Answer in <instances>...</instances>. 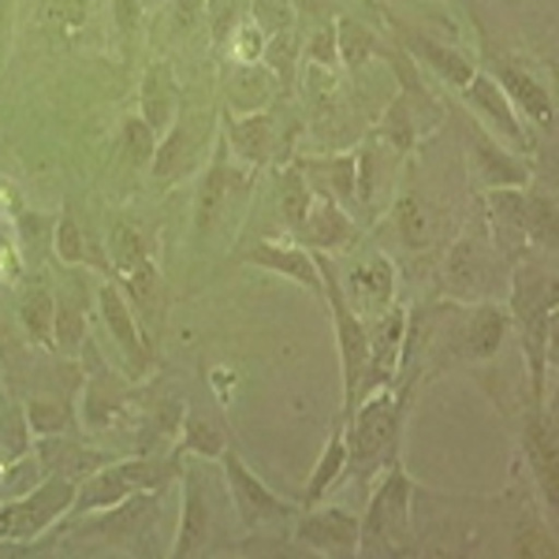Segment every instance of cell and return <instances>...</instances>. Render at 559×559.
<instances>
[{
	"mask_svg": "<svg viewBox=\"0 0 559 559\" xmlns=\"http://www.w3.org/2000/svg\"><path fill=\"white\" fill-rule=\"evenodd\" d=\"M485 202H489V221H492L496 239L508 242L511 250L530 247L526 228H522V205H526L522 187H489V191H485Z\"/></svg>",
	"mask_w": 559,
	"mask_h": 559,
	"instance_id": "cell-24",
	"label": "cell"
},
{
	"mask_svg": "<svg viewBox=\"0 0 559 559\" xmlns=\"http://www.w3.org/2000/svg\"><path fill=\"white\" fill-rule=\"evenodd\" d=\"M142 20H146V4H142V0H112V23H116V34L123 38V45H131L139 38Z\"/></svg>",
	"mask_w": 559,
	"mask_h": 559,
	"instance_id": "cell-49",
	"label": "cell"
},
{
	"mask_svg": "<svg viewBox=\"0 0 559 559\" xmlns=\"http://www.w3.org/2000/svg\"><path fill=\"white\" fill-rule=\"evenodd\" d=\"M157 139H160V134L153 131L142 116H128V120H123V128H120L123 157H128L134 168H150L153 153H157Z\"/></svg>",
	"mask_w": 559,
	"mask_h": 559,
	"instance_id": "cell-42",
	"label": "cell"
},
{
	"mask_svg": "<svg viewBox=\"0 0 559 559\" xmlns=\"http://www.w3.org/2000/svg\"><path fill=\"white\" fill-rule=\"evenodd\" d=\"M336 23H324L310 34V41L302 45V64L318 68H336Z\"/></svg>",
	"mask_w": 559,
	"mask_h": 559,
	"instance_id": "cell-47",
	"label": "cell"
},
{
	"mask_svg": "<svg viewBox=\"0 0 559 559\" xmlns=\"http://www.w3.org/2000/svg\"><path fill=\"white\" fill-rule=\"evenodd\" d=\"M205 142H210V134H198L191 128V120H179L176 116L173 128L157 139V153H153V160H150L153 179L173 183V179L187 176L194 168V160H198V153H202Z\"/></svg>",
	"mask_w": 559,
	"mask_h": 559,
	"instance_id": "cell-19",
	"label": "cell"
},
{
	"mask_svg": "<svg viewBox=\"0 0 559 559\" xmlns=\"http://www.w3.org/2000/svg\"><path fill=\"white\" fill-rule=\"evenodd\" d=\"M459 90H463L466 105H471L474 112L485 120V128L500 134L503 142H511L515 150H526V131H522L519 108L511 105V97L503 94L500 83H496L492 75H485V71H474V75L466 79V83L459 86Z\"/></svg>",
	"mask_w": 559,
	"mask_h": 559,
	"instance_id": "cell-12",
	"label": "cell"
},
{
	"mask_svg": "<svg viewBox=\"0 0 559 559\" xmlns=\"http://www.w3.org/2000/svg\"><path fill=\"white\" fill-rule=\"evenodd\" d=\"M239 261H242V265H254V269H269V273L292 280V284H299V287H306V292H313V295H324L318 258H313V250H306V247L261 239L250 250H242Z\"/></svg>",
	"mask_w": 559,
	"mask_h": 559,
	"instance_id": "cell-14",
	"label": "cell"
},
{
	"mask_svg": "<svg viewBox=\"0 0 559 559\" xmlns=\"http://www.w3.org/2000/svg\"><path fill=\"white\" fill-rule=\"evenodd\" d=\"M515 552L522 559H556L559 556V545H556V537L548 534L545 526H540V522H530V526L519 530Z\"/></svg>",
	"mask_w": 559,
	"mask_h": 559,
	"instance_id": "cell-46",
	"label": "cell"
},
{
	"mask_svg": "<svg viewBox=\"0 0 559 559\" xmlns=\"http://www.w3.org/2000/svg\"><path fill=\"white\" fill-rule=\"evenodd\" d=\"M179 474H183V511H179L176 540H173V548H168V556L191 559V556H202L205 545H210L213 508H210V496H205V485L194 466L179 463Z\"/></svg>",
	"mask_w": 559,
	"mask_h": 559,
	"instance_id": "cell-11",
	"label": "cell"
},
{
	"mask_svg": "<svg viewBox=\"0 0 559 559\" xmlns=\"http://www.w3.org/2000/svg\"><path fill=\"white\" fill-rule=\"evenodd\" d=\"M556 202L548 194H530L526 205H522V228H526V242L530 247H556Z\"/></svg>",
	"mask_w": 559,
	"mask_h": 559,
	"instance_id": "cell-35",
	"label": "cell"
},
{
	"mask_svg": "<svg viewBox=\"0 0 559 559\" xmlns=\"http://www.w3.org/2000/svg\"><path fill=\"white\" fill-rule=\"evenodd\" d=\"M302 38H299V26L292 31H280L273 38H265V49H261V64L276 75L280 83V94H295L299 86V68H302Z\"/></svg>",
	"mask_w": 559,
	"mask_h": 559,
	"instance_id": "cell-25",
	"label": "cell"
},
{
	"mask_svg": "<svg viewBox=\"0 0 559 559\" xmlns=\"http://www.w3.org/2000/svg\"><path fill=\"white\" fill-rule=\"evenodd\" d=\"M38 463L45 474L52 477H68V481H83L97 471V466H105L108 459L90 452V448H79L75 440H68L64 432H57V437H38Z\"/></svg>",
	"mask_w": 559,
	"mask_h": 559,
	"instance_id": "cell-22",
	"label": "cell"
},
{
	"mask_svg": "<svg viewBox=\"0 0 559 559\" xmlns=\"http://www.w3.org/2000/svg\"><path fill=\"white\" fill-rule=\"evenodd\" d=\"M310 205H313V187H310V179H306L302 168L292 160V165H284L276 173V210H280V216H284L287 228L295 231L306 221Z\"/></svg>",
	"mask_w": 559,
	"mask_h": 559,
	"instance_id": "cell-27",
	"label": "cell"
},
{
	"mask_svg": "<svg viewBox=\"0 0 559 559\" xmlns=\"http://www.w3.org/2000/svg\"><path fill=\"white\" fill-rule=\"evenodd\" d=\"M276 97H280V83L261 60H254V64H236L231 75L224 79V112L231 116L265 112V108H273Z\"/></svg>",
	"mask_w": 559,
	"mask_h": 559,
	"instance_id": "cell-18",
	"label": "cell"
},
{
	"mask_svg": "<svg viewBox=\"0 0 559 559\" xmlns=\"http://www.w3.org/2000/svg\"><path fill=\"white\" fill-rule=\"evenodd\" d=\"M108 258H112L116 273L120 276H131L134 269L150 265V247L146 239H142V231L134 228L131 221H116L112 228H108ZM116 276V280H120Z\"/></svg>",
	"mask_w": 559,
	"mask_h": 559,
	"instance_id": "cell-31",
	"label": "cell"
},
{
	"mask_svg": "<svg viewBox=\"0 0 559 559\" xmlns=\"http://www.w3.org/2000/svg\"><path fill=\"white\" fill-rule=\"evenodd\" d=\"M97 313H102L108 336L112 344L120 347L123 362H128V373L131 377H142L150 373L153 366V350L146 344V329H139V318H134V306L131 299L123 295V287L116 280H105L97 287Z\"/></svg>",
	"mask_w": 559,
	"mask_h": 559,
	"instance_id": "cell-9",
	"label": "cell"
},
{
	"mask_svg": "<svg viewBox=\"0 0 559 559\" xmlns=\"http://www.w3.org/2000/svg\"><path fill=\"white\" fill-rule=\"evenodd\" d=\"M511 313L522 329V344L530 355V377L540 407V384H545V355L556 336V284L534 261H519L511 273Z\"/></svg>",
	"mask_w": 559,
	"mask_h": 559,
	"instance_id": "cell-1",
	"label": "cell"
},
{
	"mask_svg": "<svg viewBox=\"0 0 559 559\" xmlns=\"http://www.w3.org/2000/svg\"><path fill=\"white\" fill-rule=\"evenodd\" d=\"M52 247H57V258L64 261V265H83V261H86V231H83V224L75 221V213H71V210L60 213Z\"/></svg>",
	"mask_w": 559,
	"mask_h": 559,
	"instance_id": "cell-45",
	"label": "cell"
},
{
	"mask_svg": "<svg viewBox=\"0 0 559 559\" xmlns=\"http://www.w3.org/2000/svg\"><path fill=\"white\" fill-rule=\"evenodd\" d=\"M250 0H205V23H210V41L213 49H224L231 41V34L247 23Z\"/></svg>",
	"mask_w": 559,
	"mask_h": 559,
	"instance_id": "cell-37",
	"label": "cell"
},
{
	"mask_svg": "<svg viewBox=\"0 0 559 559\" xmlns=\"http://www.w3.org/2000/svg\"><path fill=\"white\" fill-rule=\"evenodd\" d=\"M4 471H8V459L0 455V485H4Z\"/></svg>",
	"mask_w": 559,
	"mask_h": 559,
	"instance_id": "cell-53",
	"label": "cell"
},
{
	"mask_svg": "<svg viewBox=\"0 0 559 559\" xmlns=\"http://www.w3.org/2000/svg\"><path fill=\"white\" fill-rule=\"evenodd\" d=\"M395 426H400V395L392 384L369 388V400L344 421L347 440V463L373 466L388 455V444L395 440Z\"/></svg>",
	"mask_w": 559,
	"mask_h": 559,
	"instance_id": "cell-7",
	"label": "cell"
},
{
	"mask_svg": "<svg viewBox=\"0 0 559 559\" xmlns=\"http://www.w3.org/2000/svg\"><path fill=\"white\" fill-rule=\"evenodd\" d=\"M369 336V369H366V388L392 384V373L403 358V344H407V310L403 306H388L377 313L373 329L366 324Z\"/></svg>",
	"mask_w": 559,
	"mask_h": 559,
	"instance_id": "cell-13",
	"label": "cell"
},
{
	"mask_svg": "<svg viewBox=\"0 0 559 559\" xmlns=\"http://www.w3.org/2000/svg\"><path fill=\"white\" fill-rule=\"evenodd\" d=\"M373 45L377 41H373V31H369V26L350 20V15L336 20V57L344 60L350 71H358L369 57H373Z\"/></svg>",
	"mask_w": 559,
	"mask_h": 559,
	"instance_id": "cell-39",
	"label": "cell"
},
{
	"mask_svg": "<svg viewBox=\"0 0 559 559\" xmlns=\"http://www.w3.org/2000/svg\"><path fill=\"white\" fill-rule=\"evenodd\" d=\"M176 105H179V86H176L173 64L153 60V64L142 71V83H139V116L157 134H165L176 123Z\"/></svg>",
	"mask_w": 559,
	"mask_h": 559,
	"instance_id": "cell-20",
	"label": "cell"
},
{
	"mask_svg": "<svg viewBox=\"0 0 559 559\" xmlns=\"http://www.w3.org/2000/svg\"><path fill=\"white\" fill-rule=\"evenodd\" d=\"M231 45H236V64H254V60H261V49H265V34L247 15V23L231 34Z\"/></svg>",
	"mask_w": 559,
	"mask_h": 559,
	"instance_id": "cell-50",
	"label": "cell"
},
{
	"mask_svg": "<svg viewBox=\"0 0 559 559\" xmlns=\"http://www.w3.org/2000/svg\"><path fill=\"white\" fill-rule=\"evenodd\" d=\"M403 45H407V49L418 60H426L429 68H437L452 86H463L466 79H471L474 71H477L471 60L463 57V52L448 49V45H437V41H429V38H414V34H403Z\"/></svg>",
	"mask_w": 559,
	"mask_h": 559,
	"instance_id": "cell-30",
	"label": "cell"
},
{
	"mask_svg": "<svg viewBox=\"0 0 559 559\" xmlns=\"http://www.w3.org/2000/svg\"><path fill=\"white\" fill-rule=\"evenodd\" d=\"M168 20L176 34H191L198 20H205V0H168Z\"/></svg>",
	"mask_w": 559,
	"mask_h": 559,
	"instance_id": "cell-51",
	"label": "cell"
},
{
	"mask_svg": "<svg viewBox=\"0 0 559 559\" xmlns=\"http://www.w3.org/2000/svg\"><path fill=\"white\" fill-rule=\"evenodd\" d=\"M318 258V269H321V284H324V299L332 306V324H336V347H340V369H344V418L347 421L350 414L358 407V392L366 384V369H369V336H366V318L350 306L344 284L336 276V265L313 250Z\"/></svg>",
	"mask_w": 559,
	"mask_h": 559,
	"instance_id": "cell-3",
	"label": "cell"
},
{
	"mask_svg": "<svg viewBox=\"0 0 559 559\" xmlns=\"http://www.w3.org/2000/svg\"><path fill=\"white\" fill-rule=\"evenodd\" d=\"M411 537V481L403 474V463H392V471L373 492L358 530V552H407Z\"/></svg>",
	"mask_w": 559,
	"mask_h": 559,
	"instance_id": "cell-5",
	"label": "cell"
},
{
	"mask_svg": "<svg viewBox=\"0 0 559 559\" xmlns=\"http://www.w3.org/2000/svg\"><path fill=\"white\" fill-rule=\"evenodd\" d=\"M384 131H388V142H392V146L400 150V153L411 150V142H414V120H411V112H407V97H395V102L388 105Z\"/></svg>",
	"mask_w": 559,
	"mask_h": 559,
	"instance_id": "cell-48",
	"label": "cell"
},
{
	"mask_svg": "<svg viewBox=\"0 0 559 559\" xmlns=\"http://www.w3.org/2000/svg\"><path fill=\"white\" fill-rule=\"evenodd\" d=\"M526 455L530 463H534V474L540 481V489H545V500L548 508L559 511V448H556V429L552 421L540 414H530L526 421Z\"/></svg>",
	"mask_w": 559,
	"mask_h": 559,
	"instance_id": "cell-21",
	"label": "cell"
},
{
	"mask_svg": "<svg viewBox=\"0 0 559 559\" xmlns=\"http://www.w3.org/2000/svg\"><path fill=\"white\" fill-rule=\"evenodd\" d=\"M79 481L45 474L31 492L0 503V545H31L75 508Z\"/></svg>",
	"mask_w": 559,
	"mask_h": 559,
	"instance_id": "cell-4",
	"label": "cell"
},
{
	"mask_svg": "<svg viewBox=\"0 0 559 559\" xmlns=\"http://www.w3.org/2000/svg\"><path fill=\"white\" fill-rule=\"evenodd\" d=\"M395 224H400V236L407 247H426L432 239V216L421 194H403L395 202Z\"/></svg>",
	"mask_w": 559,
	"mask_h": 559,
	"instance_id": "cell-38",
	"label": "cell"
},
{
	"mask_svg": "<svg viewBox=\"0 0 559 559\" xmlns=\"http://www.w3.org/2000/svg\"><path fill=\"white\" fill-rule=\"evenodd\" d=\"M295 236H299V247L306 250H344L350 242L358 239V228L355 221H350V213L344 205L336 202V198L329 194H313V205L310 213H306V221L295 228Z\"/></svg>",
	"mask_w": 559,
	"mask_h": 559,
	"instance_id": "cell-15",
	"label": "cell"
},
{
	"mask_svg": "<svg viewBox=\"0 0 559 559\" xmlns=\"http://www.w3.org/2000/svg\"><path fill=\"white\" fill-rule=\"evenodd\" d=\"M224 142L236 153L247 168H265L276 153V120L273 112H250V116H231L224 112Z\"/></svg>",
	"mask_w": 559,
	"mask_h": 559,
	"instance_id": "cell-17",
	"label": "cell"
},
{
	"mask_svg": "<svg viewBox=\"0 0 559 559\" xmlns=\"http://www.w3.org/2000/svg\"><path fill=\"white\" fill-rule=\"evenodd\" d=\"M68 418H71V407L60 400H52V395H34L31 403H26V429L34 432V437H57V432L68 429Z\"/></svg>",
	"mask_w": 559,
	"mask_h": 559,
	"instance_id": "cell-41",
	"label": "cell"
},
{
	"mask_svg": "<svg viewBox=\"0 0 559 559\" xmlns=\"http://www.w3.org/2000/svg\"><path fill=\"white\" fill-rule=\"evenodd\" d=\"M250 23H254L265 38H273L280 31L299 26V4H295V0H250Z\"/></svg>",
	"mask_w": 559,
	"mask_h": 559,
	"instance_id": "cell-43",
	"label": "cell"
},
{
	"mask_svg": "<svg viewBox=\"0 0 559 559\" xmlns=\"http://www.w3.org/2000/svg\"><path fill=\"white\" fill-rule=\"evenodd\" d=\"M503 336H508V313L500 306L485 302L474 310L471 329H466V347H471L474 358H492L500 350Z\"/></svg>",
	"mask_w": 559,
	"mask_h": 559,
	"instance_id": "cell-32",
	"label": "cell"
},
{
	"mask_svg": "<svg viewBox=\"0 0 559 559\" xmlns=\"http://www.w3.org/2000/svg\"><path fill=\"white\" fill-rule=\"evenodd\" d=\"M221 471H224V485H228V492H231V503H236V511H239V522L247 530L292 515V503H284L276 492H269V485L250 471L247 459L239 455V448H231V444L224 448Z\"/></svg>",
	"mask_w": 559,
	"mask_h": 559,
	"instance_id": "cell-8",
	"label": "cell"
},
{
	"mask_svg": "<svg viewBox=\"0 0 559 559\" xmlns=\"http://www.w3.org/2000/svg\"><path fill=\"white\" fill-rule=\"evenodd\" d=\"M477 173L489 187H526L530 183V165H519L515 157H511L508 150L492 146L489 139H485V131L477 134Z\"/></svg>",
	"mask_w": 559,
	"mask_h": 559,
	"instance_id": "cell-29",
	"label": "cell"
},
{
	"mask_svg": "<svg viewBox=\"0 0 559 559\" xmlns=\"http://www.w3.org/2000/svg\"><path fill=\"white\" fill-rule=\"evenodd\" d=\"M160 519V489L150 492H134L128 500L112 503V508L97 511L94 530L112 545H128V540L146 537Z\"/></svg>",
	"mask_w": 559,
	"mask_h": 559,
	"instance_id": "cell-16",
	"label": "cell"
},
{
	"mask_svg": "<svg viewBox=\"0 0 559 559\" xmlns=\"http://www.w3.org/2000/svg\"><path fill=\"white\" fill-rule=\"evenodd\" d=\"M496 83L511 97V105H519L530 120L540 123L545 131H552V120H556L552 97H548V90L540 86L534 75H526V71H519V68H500L496 71Z\"/></svg>",
	"mask_w": 559,
	"mask_h": 559,
	"instance_id": "cell-23",
	"label": "cell"
},
{
	"mask_svg": "<svg viewBox=\"0 0 559 559\" xmlns=\"http://www.w3.org/2000/svg\"><path fill=\"white\" fill-rule=\"evenodd\" d=\"M12 26H15V0H0V68H4L8 45H12Z\"/></svg>",
	"mask_w": 559,
	"mask_h": 559,
	"instance_id": "cell-52",
	"label": "cell"
},
{
	"mask_svg": "<svg viewBox=\"0 0 559 559\" xmlns=\"http://www.w3.org/2000/svg\"><path fill=\"white\" fill-rule=\"evenodd\" d=\"M448 284H452V292L459 295H474L477 292V276H481V269H477V247L471 239H459L452 247V254H448Z\"/></svg>",
	"mask_w": 559,
	"mask_h": 559,
	"instance_id": "cell-44",
	"label": "cell"
},
{
	"mask_svg": "<svg viewBox=\"0 0 559 559\" xmlns=\"http://www.w3.org/2000/svg\"><path fill=\"white\" fill-rule=\"evenodd\" d=\"M20 318H23V329L31 332V336L38 340L41 347H52V318H57V295H52L49 287L41 284V280L23 292Z\"/></svg>",
	"mask_w": 559,
	"mask_h": 559,
	"instance_id": "cell-33",
	"label": "cell"
},
{
	"mask_svg": "<svg viewBox=\"0 0 559 559\" xmlns=\"http://www.w3.org/2000/svg\"><path fill=\"white\" fill-rule=\"evenodd\" d=\"M94 15V0H38V20L45 31L79 34Z\"/></svg>",
	"mask_w": 559,
	"mask_h": 559,
	"instance_id": "cell-36",
	"label": "cell"
},
{
	"mask_svg": "<svg viewBox=\"0 0 559 559\" xmlns=\"http://www.w3.org/2000/svg\"><path fill=\"white\" fill-rule=\"evenodd\" d=\"M392 287H395L392 261L381 254L369 258L366 265H358L355 276H350V295L362 299V310H373V313H381L392 306Z\"/></svg>",
	"mask_w": 559,
	"mask_h": 559,
	"instance_id": "cell-26",
	"label": "cell"
},
{
	"mask_svg": "<svg viewBox=\"0 0 559 559\" xmlns=\"http://www.w3.org/2000/svg\"><path fill=\"white\" fill-rule=\"evenodd\" d=\"M250 173H254V168L231 165L228 142H224V134H216L213 157H210V165L202 168V179H198V191H194V236L198 239L213 236L224 224V216L236 210L239 198L250 191Z\"/></svg>",
	"mask_w": 559,
	"mask_h": 559,
	"instance_id": "cell-6",
	"label": "cell"
},
{
	"mask_svg": "<svg viewBox=\"0 0 559 559\" xmlns=\"http://www.w3.org/2000/svg\"><path fill=\"white\" fill-rule=\"evenodd\" d=\"M358 530H362L358 515H350L344 508H318L313 503V508H302L295 537H299V545L321 556H347L358 552Z\"/></svg>",
	"mask_w": 559,
	"mask_h": 559,
	"instance_id": "cell-10",
	"label": "cell"
},
{
	"mask_svg": "<svg viewBox=\"0 0 559 559\" xmlns=\"http://www.w3.org/2000/svg\"><path fill=\"white\" fill-rule=\"evenodd\" d=\"M179 471V455L176 459H157L150 452L131 455V459H108L105 466H97L94 474L79 481L75 492V508L71 515H97V511L112 508V503L128 500L134 492H150L160 489Z\"/></svg>",
	"mask_w": 559,
	"mask_h": 559,
	"instance_id": "cell-2",
	"label": "cell"
},
{
	"mask_svg": "<svg viewBox=\"0 0 559 559\" xmlns=\"http://www.w3.org/2000/svg\"><path fill=\"white\" fill-rule=\"evenodd\" d=\"M52 347H60L64 355L86 347V313L71 295H57V318H52Z\"/></svg>",
	"mask_w": 559,
	"mask_h": 559,
	"instance_id": "cell-34",
	"label": "cell"
},
{
	"mask_svg": "<svg viewBox=\"0 0 559 559\" xmlns=\"http://www.w3.org/2000/svg\"><path fill=\"white\" fill-rule=\"evenodd\" d=\"M347 471V440H344V421L336 426V432H332L329 448L321 452L318 466H313L310 481H306V496H302V508H313V503L324 500V492L332 489V485L340 481V474Z\"/></svg>",
	"mask_w": 559,
	"mask_h": 559,
	"instance_id": "cell-28",
	"label": "cell"
},
{
	"mask_svg": "<svg viewBox=\"0 0 559 559\" xmlns=\"http://www.w3.org/2000/svg\"><path fill=\"white\" fill-rule=\"evenodd\" d=\"M224 448H228V440H224L221 429L210 426L205 418H198V414H187V418H183V440H179V455L221 459Z\"/></svg>",
	"mask_w": 559,
	"mask_h": 559,
	"instance_id": "cell-40",
	"label": "cell"
},
{
	"mask_svg": "<svg viewBox=\"0 0 559 559\" xmlns=\"http://www.w3.org/2000/svg\"><path fill=\"white\" fill-rule=\"evenodd\" d=\"M142 4H153V0H142Z\"/></svg>",
	"mask_w": 559,
	"mask_h": 559,
	"instance_id": "cell-54",
	"label": "cell"
}]
</instances>
